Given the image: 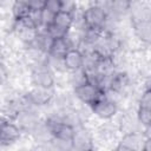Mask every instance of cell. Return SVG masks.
<instances>
[{"instance_id":"cell-9","label":"cell","mask_w":151,"mask_h":151,"mask_svg":"<svg viewBox=\"0 0 151 151\" xmlns=\"http://www.w3.org/2000/svg\"><path fill=\"white\" fill-rule=\"evenodd\" d=\"M64 66L67 71H76L84 65V54L79 48H70L63 58Z\"/></svg>"},{"instance_id":"cell-19","label":"cell","mask_w":151,"mask_h":151,"mask_svg":"<svg viewBox=\"0 0 151 151\" xmlns=\"http://www.w3.org/2000/svg\"><path fill=\"white\" fill-rule=\"evenodd\" d=\"M139 106L151 109V90L149 87L142 93V97L139 99Z\"/></svg>"},{"instance_id":"cell-2","label":"cell","mask_w":151,"mask_h":151,"mask_svg":"<svg viewBox=\"0 0 151 151\" xmlns=\"http://www.w3.org/2000/svg\"><path fill=\"white\" fill-rule=\"evenodd\" d=\"M73 26V15L66 12H58L54 15L53 22L45 28V32L51 35L53 39L55 38H65Z\"/></svg>"},{"instance_id":"cell-15","label":"cell","mask_w":151,"mask_h":151,"mask_svg":"<svg viewBox=\"0 0 151 151\" xmlns=\"http://www.w3.org/2000/svg\"><path fill=\"white\" fill-rule=\"evenodd\" d=\"M71 81H72V85L73 87H77V86H80L88 80V76L86 73V71L81 67L79 70H76V71H72V76H71Z\"/></svg>"},{"instance_id":"cell-16","label":"cell","mask_w":151,"mask_h":151,"mask_svg":"<svg viewBox=\"0 0 151 151\" xmlns=\"http://www.w3.org/2000/svg\"><path fill=\"white\" fill-rule=\"evenodd\" d=\"M137 119L138 122L145 126V127H150L151 124V109L147 107H138V112H137Z\"/></svg>"},{"instance_id":"cell-8","label":"cell","mask_w":151,"mask_h":151,"mask_svg":"<svg viewBox=\"0 0 151 151\" xmlns=\"http://www.w3.org/2000/svg\"><path fill=\"white\" fill-rule=\"evenodd\" d=\"M15 120L18 123H15L19 129L21 131H33V129L39 124V118L37 114H34V112L28 111V110H21L18 112Z\"/></svg>"},{"instance_id":"cell-4","label":"cell","mask_w":151,"mask_h":151,"mask_svg":"<svg viewBox=\"0 0 151 151\" xmlns=\"http://www.w3.org/2000/svg\"><path fill=\"white\" fill-rule=\"evenodd\" d=\"M90 107L92 113L100 119H111L116 116L118 111V106L116 101L110 99L106 94L97 99L92 105H90Z\"/></svg>"},{"instance_id":"cell-12","label":"cell","mask_w":151,"mask_h":151,"mask_svg":"<svg viewBox=\"0 0 151 151\" xmlns=\"http://www.w3.org/2000/svg\"><path fill=\"white\" fill-rule=\"evenodd\" d=\"M68 50H70V45L66 38H55L52 40L47 55L55 58V59H63Z\"/></svg>"},{"instance_id":"cell-10","label":"cell","mask_w":151,"mask_h":151,"mask_svg":"<svg viewBox=\"0 0 151 151\" xmlns=\"http://www.w3.org/2000/svg\"><path fill=\"white\" fill-rule=\"evenodd\" d=\"M143 138L137 132H126L119 142L117 150H140L143 146Z\"/></svg>"},{"instance_id":"cell-17","label":"cell","mask_w":151,"mask_h":151,"mask_svg":"<svg viewBox=\"0 0 151 151\" xmlns=\"http://www.w3.org/2000/svg\"><path fill=\"white\" fill-rule=\"evenodd\" d=\"M60 1V12H66L73 14L77 8V0H59Z\"/></svg>"},{"instance_id":"cell-26","label":"cell","mask_w":151,"mask_h":151,"mask_svg":"<svg viewBox=\"0 0 151 151\" xmlns=\"http://www.w3.org/2000/svg\"><path fill=\"white\" fill-rule=\"evenodd\" d=\"M5 4V0H0V6H2Z\"/></svg>"},{"instance_id":"cell-22","label":"cell","mask_w":151,"mask_h":151,"mask_svg":"<svg viewBox=\"0 0 151 151\" xmlns=\"http://www.w3.org/2000/svg\"><path fill=\"white\" fill-rule=\"evenodd\" d=\"M8 78H9L8 70H7L6 65L2 61H0V86L5 85L8 81Z\"/></svg>"},{"instance_id":"cell-25","label":"cell","mask_w":151,"mask_h":151,"mask_svg":"<svg viewBox=\"0 0 151 151\" xmlns=\"http://www.w3.org/2000/svg\"><path fill=\"white\" fill-rule=\"evenodd\" d=\"M14 2H24V4H27V0H14Z\"/></svg>"},{"instance_id":"cell-18","label":"cell","mask_w":151,"mask_h":151,"mask_svg":"<svg viewBox=\"0 0 151 151\" xmlns=\"http://www.w3.org/2000/svg\"><path fill=\"white\" fill-rule=\"evenodd\" d=\"M54 15H55V14H53L52 12H50V11H47V9H45V8H42L41 12H40L41 27L46 28L47 26H50V25L53 22V20H54Z\"/></svg>"},{"instance_id":"cell-11","label":"cell","mask_w":151,"mask_h":151,"mask_svg":"<svg viewBox=\"0 0 151 151\" xmlns=\"http://www.w3.org/2000/svg\"><path fill=\"white\" fill-rule=\"evenodd\" d=\"M72 149H78V150H91L93 149L92 145V138L90 133L85 130H74L73 138L71 140Z\"/></svg>"},{"instance_id":"cell-14","label":"cell","mask_w":151,"mask_h":151,"mask_svg":"<svg viewBox=\"0 0 151 151\" xmlns=\"http://www.w3.org/2000/svg\"><path fill=\"white\" fill-rule=\"evenodd\" d=\"M12 13L15 20H20L22 18H26L31 14V9L27 6V4L24 2H14L12 7Z\"/></svg>"},{"instance_id":"cell-21","label":"cell","mask_w":151,"mask_h":151,"mask_svg":"<svg viewBox=\"0 0 151 151\" xmlns=\"http://www.w3.org/2000/svg\"><path fill=\"white\" fill-rule=\"evenodd\" d=\"M46 0H27V6L31 11H41L45 7Z\"/></svg>"},{"instance_id":"cell-23","label":"cell","mask_w":151,"mask_h":151,"mask_svg":"<svg viewBox=\"0 0 151 151\" xmlns=\"http://www.w3.org/2000/svg\"><path fill=\"white\" fill-rule=\"evenodd\" d=\"M142 150H144V151H151V138H150V137H146V138L143 140Z\"/></svg>"},{"instance_id":"cell-1","label":"cell","mask_w":151,"mask_h":151,"mask_svg":"<svg viewBox=\"0 0 151 151\" xmlns=\"http://www.w3.org/2000/svg\"><path fill=\"white\" fill-rule=\"evenodd\" d=\"M107 19H109L107 11L99 5H91L83 12V20L85 28L104 31Z\"/></svg>"},{"instance_id":"cell-6","label":"cell","mask_w":151,"mask_h":151,"mask_svg":"<svg viewBox=\"0 0 151 151\" xmlns=\"http://www.w3.org/2000/svg\"><path fill=\"white\" fill-rule=\"evenodd\" d=\"M20 137H21V130L19 129V126L13 122L7 120L0 131V144L4 145L13 144L18 142Z\"/></svg>"},{"instance_id":"cell-13","label":"cell","mask_w":151,"mask_h":151,"mask_svg":"<svg viewBox=\"0 0 151 151\" xmlns=\"http://www.w3.org/2000/svg\"><path fill=\"white\" fill-rule=\"evenodd\" d=\"M133 29L137 38H139L143 42L149 44L151 38V25L150 20H142V21H133Z\"/></svg>"},{"instance_id":"cell-24","label":"cell","mask_w":151,"mask_h":151,"mask_svg":"<svg viewBox=\"0 0 151 151\" xmlns=\"http://www.w3.org/2000/svg\"><path fill=\"white\" fill-rule=\"evenodd\" d=\"M7 122V119L4 117V116H0V131H1V129H2V126H4V124Z\"/></svg>"},{"instance_id":"cell-20","label":"cell","mask_w":151,"mask_h":151,"mask_svg":"<svg viewBox=\"0 0 151 151\" xmlns=\"http://www.w3.org/2000/svg\"><path fill=\"white\" fill-rule=\"evenodd\" d=\"M44 8L52 12L53 14H57L58 12H60V1L59 0H46Z\"/></svg>"},{"instance_id":"cell-3","label":"cell","mask_w":151,"mask_h":151,"mask_svg":"<svg viewBox=\"0 0 151 151\" xmlns=\"http://www.w3.org/2000/svg\"><path fill=\"white\" fill-rule=\"evenodd\" d=\"M106 93L104 91L100 90V87L91 81H87L80 86L74 87V96L84 104L86 105H92L97 99H99L100 97L105 96Z\"/></svg>"},{"instance_id":"cell-5","label":"cell","mask_w":151,"mask_h":151,"mask_svg":"<svg viewBox=\"0 0 151 151\" xmlns=\"http://www.w3.org/2000/svg\"><path fill=\"white\" fill-rule=\"evenodd\" d=\"M53 98V91L52 88H46V87H40V86H34L32 90H29L26 94V100L37 106H42L47 105Z\"/></svg>"},{"instance_id":"cell-7","label":"cell","mask_w":151,"mask_h":151,"mask_svg":"<svg viewBox=\"0 0 151 151\" xmlns=\"http://www.w3.org/2000/svg\"><path fill=\"white\" fill-rule=\"evenodd\" d=\"M32 83L34 86L52 88L54 85V77L52 72L46 67H38L32 72L31 76Z\"/></svg>"}]
</instances>
